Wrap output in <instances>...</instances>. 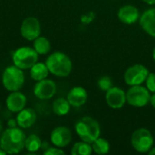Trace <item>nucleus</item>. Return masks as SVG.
<instances>
[{"label":"nucleus","instance_id":"f257e3e1","mask_svg":"<svg viewBox=\"0 0 155 155\" xmlns=\"http://www.w3.org/2000/svg\"><path fill=\"white\" fill-rule=\"evenodd\" d=\"M26 136L22 128L8 127L0 135V148L7 154H16L25 149Z\"/></svg>","mask_w":155,"mask_h":155},{"label":"nucleus","instance_id":"f03ea898","mask_svg":"<svg viewBox=\"0 0 155 155\" xmlns=\"http://www.w3.org/2000/svg\"><path fill=\"white\" fill-rule=\"evenodd\" d=\"M45 64L50 74L58 77L68 76L73 68L70 57L63 52H54L51 54L47 57Z\"/></svg>","mask_w":155,"mask_h":155},{"label":"nucleus","instance_id":"7ed1b4c3","mask_svg":"<svg viewBox=\"0 0 155 155\" xmlns=\"http://www.w3.org/2000/svg\"><path fill=\"white\" fill-rule=\"evenodd\" d=\"M74 128L80 139L89 143H92L94 140H96L101 134L99 123L89 116L83 117L77 121Z\"/></svg>","mask_w":155,"mask_h":155},{"label":"nucleus","instance_id":"20e7f679","mask_svg":"<svg viewBox=\"0 0 155 155\" xmlns=\"http://www.w3.org/2000/svg\"><path fill=\"white\" fill-rule=\"evenodd\" d=\"M2 84L9 92L19 91L25 84L24 70L15 64L7 66L2 74Z\"/></svg>","mask_w":155,"mask_h":155},{"label":"nucleus","instance_id":"39448f33","mask_svg":"<svg viewBox=\"0 0 155 155\" xmlns=\"http://www.w3.org/2000/svg\"><path fill=\"white\" fill-rule=\"evenodd\" d=\"M38 54L33 47L22 46L17 48L12 55L13 64L22 70L30 69L38 60Z\"/></svg>","mask_w":155,"mask_h":155},{"label":"nucleus","instance_id":"423d86ee","mask_svg":"<svg viewBox=\"0 0 155 155\" xmlns=\"http://www.w3.org/2000/svg\"><path fill=\"white\" fill-rule=\"evenodd\" d=\"M153 136L147 129L141 128L134 132L131 137V143L134 149L139 153H148L153 146Z\"/></svg>","mask_w":155,"mask_h":155},{"label":"nucleus","instance_id":"0eeeda50","mask_svg":"<svg viewBox=\"0 0 155 155\" xmlns=\"http://www.w3.org/2000/svg\"><path fill=\"white\" fill-rule=\"evenodd\" d=\"M151 95L147 88L139 85H133L126 93L127 103L134 107H143L150 102Z\"/></svg>","mask_w":155,"mask_h":155},{"label":"nucleus","instance_id":"6e6552de","mask_svg":"<svg viewBox=\"0 0 155 155\" xmlns=\"http://www.w3.org/2000/svg\"><path fill=\"white\" fill-rule=\"evenodd\" d=\"M149 74L148 69L143 64H134L130 66L124 73V79L128 85H139L145 82Z\"/></svg>","mask_w":155,"mask_h":155},{"label":"nucleus","instance_id":"1a4fd4ad","mask_svg":"<svg viewBox=\"0 0 155 155\" xmlns=\"http://www.w3.org/2000/svg\"><path fill=\"white\" fill-rule=\"evenodd\" d=\"M20 34L25 39L34 41L41 34V25L39 20L35 16H28L24 19L21 24Z\"/></svg>","mask_w":155,"mask_h":155},{"label":"nucleus","instance_id":"9d476101","mask_svg":"<svg viewBox=\"0 0 155 155\" xmlns=\"http://www.w3.org/2000/svg\"><path fill=\"white\" fill-rule=\"evenodd\" d=\"M34 94L40 100H48L56 93V84L51 79H43L36 82L33 89Z\"/></svg>","mask_w":155,"mask_h":155},{"label":"nucleus","instance_id":"9b49d317","mask_svg":"<svg viewBox=\"0 0 155 155\" xmlns=\"http://www.w3.org/2000/svg\"><path fill=\"white\" fill-rule=\"evenodd\" d=\"M72 137L73 136L70 129L65 126H57L52 131L50 134L51 143L54 146L59 148H64L67 146L71 143Z\"/></svg>","mask_w":155,"mask_h":155},{"label":"nucleus","instance_id":"f8f14e48","mask_svg":"<svg viewBox=\"0 0 155 155\" xmlns=\"http://www.w3.org/2000/svg\"><path fill=\"white\" fill-rule=\"evenodd\" d=\"M105 100L111 108L120 109L125 104L126 94L119 87H111L108 91H106Z\"/></svg>","mask_w":155,"mask_h":155},{"label":"nucleus","instance_id":"ddd939ff","mask_svg":"<svg viewBox=\"0 0 155 155\" xmlns=\"http://www.w3.org/2000/svg\"><path fill=\"white\" fill-rule=\"evenodd\" d=\"M27 103L26 96L20 91L10 92V94L6 97L5 104L7 109L14 114H17L23 110Z\"/></svg>","mask_w":155,"mask_h":155},{"label":"nucleus","instance_id":"4468645a","mask_svg":"<svg viewBox=\"0 0 155 155\" xmlns=\"http://www.w3.org/2000/svg\"><path fill=\"white\" fill-rule=\"evenodd\" d=\"M15 119H16L18 127L22 129H27L35 124L37 115L34 109L25 107L23 110L17 113Z\"/></svg>","mask_w":155,"mask_h":155},{"label":"nucleus","instance_id":"2eb2a0df","mask_svg":"<svg viewBox=\"0 0 155 155\" xmlns=\"http://www.w3.org/2000/svg\"><path fill=\"white\" fill-rule=\"evenodd\" d=\"M67 100L70 103L71 106H83L87 101V92L84 87L75 86L69 91L67 94Z\"/></svg>","mask_w":155,"mask_h":155},{"label":"nucleus","instance_id":"dca6fc26","mask_svg":"<svg viewBox=\"0 0 155 155\" xmlns=\"http://www.w3.org/2000/svg\"><path fill=\"white\" fill-rule=\"evenodd\" d=\"M117 15L119 20L126 25H131L135 23L140 17L139 10L134 5H124L121 7Z\"/></svg>","mask_w":155,"mask_h":155},{"label":"nucleus","instance_id":"f3484780","mask_svg":"<svg viewBox=\"0 0 155 155\" xmlns=\"http://www.w3.org/2000/svg\"><path fill=\"white\" fill-rule=\"evenodd\" d=\"M140 25L143 31L155 37V7L146 10L140 18Z\"/></svg>","mask_w":155,"mask_h":155},{"label":"nucleus","instance_id":"a211bd4d","mask_svg":"<svg viewBox=\"0 0 155 155\" xmlns=\"http://www.w3.org/2000/svg\"><path fill=\"white\" fill-rule=\"evenodd\" d=\"M29 70H30L29 73H30L31 78L36 82L47 78V76L50 73L45 63L44 64V63H40V62H36Z\"/></svg>","mask_w":155,"mask_h":155},{"label":"nucleus","instance_id":"6ab92c4d","mask_svg":"<svg viewBox=\"0 0 155 155\" xmlns=\"http://www.w3.org/2000/svg\"><path fill=\"white\" fill-rule=\"evenodd\" d=\"M33 48L36 51L38 54L45 55L50 52L51 43L46 37L39 35L33 41Z\"/></svg>","mask_w":155,"mask_h":155},{"label":"nucleus","instance_id":"aec40b11","mask_svg":"<svg viewBox=\"0 0 155 155\" xmlns=\"http://www.w3.org/2000/svg\"><path fill=\"white\" fill-rule=\"evenodd\" d=\"M71 104L67 99L57 98L53 103V112L58 116H64L70 111Z\"/></svg>","mask_w":155,"mask_h":155},{"label":"nucleus","instance_id":"412c9836","mask_svg":"<svg viewBox=\"0 0 155 155\" xmlns=\"http://www.w3.org/2000/svg\"><path fill=\"white\" fill-rule=\"evenodd\" d=\"M42 140L40 137L36 134H30L29 136L26 137L25 139V148L29 152V153H36L42 148Z\"/></svg>","mask_w":155,"mask_h":155},{"label":"nucleus","instance_id":"4be33fe9","mask_svg":"<svg viewBox=\"0 0 155 155\" xmlns=\"http://www.w3.org/2000/svg\"><path fill=\"white\" fill-rule=\"evenodd\" d=\"M92 148L93 151L97 154H106L110 151V143L107 140L98 137L92 143Z\"/></svg>","mask_w":155,"mask_h":155},{"label":"nucleus","instance_id":"5701e85b","mask_svg":"<svg viewBox=\"0 0 155 155\" xmlns=\"http://www.w3.org/2000/svg\"><path fill=\"white\" fill-rule=\"evenodd\" d=\"M93 152L91 143L86 142H78L75 143L71 150L72 155H90Z\"/></svg>","mask_w":155,"mask_h":155},{"label":"nucleus","instance_id":"b1692460","mask_svg":"<svg viewBox=\"0 0 155 155\" xmlns=\"http://www.w3.org/2000/svg\"><path fill=\"white\" fill-rule=\"evenodd\" d=\"M98 86L102 91H108L111 87H113V81L112 79L107 76V75H104L102 76L99 81H98Z\"/></svg>","mask_w":155,"mask_h":155},{"label":"nucleus","instance_id":"393cba45","mask_svg":"<svg viewBox=\"0 0 155 155\" xmlns=\"http://www.w3.org/2000/svg\"><path fill=\"white\" fill-rule=\"evenodd\" d=\"M146 87L149 91L155 93V74L154 73H149L146 80Z\"/></svg>","mask_w":155,"mask_h":155},{"label":"nucleus","instance_id":"a878e982","mask_svg":"<svg viewBox=\"0 0 155 155\" xmlns=\"http://www.w3.org/2000/svg\"><path fill=\"white\" fill-rule=\"evenodd\" d=\"M43 153L45 155H64V152L59 148V147H47L44 152Z\"/></svg>","mask_w":155,"mask_h":155},{"label":"nucleus","instance_id":"bb28decb","mask_svg":"<svg viewBox=\"0 0 155 155\" xmlns=\"http://www.w3.org/2000/svg\"><path fill=\"white\" fill-rule=\"evenodd\" d=\"M7 125H8V127H16V126H18L17 125V122H16V119H10L8 122H7Z\"/></svg>","mask_w":155,"mask_h":155},{"label":"nucleus","instance_id":"cd10ccee","mask_svg":"<svg viewBox=\"0 0 155 155\" xmlns=\"http://www.w3.org/2000/svg\"><path fill=\"white\" fill-rule=\"evenodd\" d=\"M150 102H151V104H152V105L155 108V93L153 95H152L151 96V99H150Z\"/></svg>","mask_w":155,"mask_h":155},{"label":"nucleus","instance_id":"c85d7f7f","mask_svg":"<svg viewBox=\"0 0 155 155\" xmlns=\"http://www.w3.org/2000/svg\"><path fill=\"white\" fill-rule=\"evenodd\" d=\"M143 1L149 5H154L155 4V0H143Z\"/></svg>","mask_w":155,"mask_h":155},{"label":"nucleus","instance_id":"c756f323","mask_svg":"<svg viewBox=\"0 0 155 155\" xmlns=\"http://www.w3.org/2000/svg\"><path fill=\"white\" fill-rule=\"evenodd\" d=\"M148 153L150 155H155V147L152 148V149L148 152Z\"/></svg>","mask_w":155,"mask_h":155},{"label":"nucleus","instance_id":"7c9ffc66","mask_svg":"<svg viewBox=\"0 0 155 155\" xmlns=\"http://www.w3.org/2000/svg\"><path fill=\"white\" fill-rule=\"evenodd\" d=\"M5 154H7L2 148H0V155H5Z\"/></svg>","mask_w":155,"mask_h":155},{"label":"nucleus","instance_id":"2f4dec72","mask_svg":"<svg viewBox=\"0 0 155 155\" xmlns=\"http://www.w3.org/2000/svg\"><path fill=\"white\" fill-rule=\"evenodd\" d=\"M2 130H3V126H2V124H1V122H0V135H1V134H2Z\"/></svg>","mask_w":155,"mask_h":155},{"label":"nucleus","instance_id":"473e14b6","mask_svg":"<svg viewBox=\"0 0 155 155\" xmlns=\"http://www.w3.org/2000/svg\"><path fill=\"white\" fill-rule=\"evenodd\" d=\"M153 60L155 61V47L154 49H153Z\"/></svg>","mask_w":155,"mask_h":155},{"label":"nucleus","instance_id":"72a5a7b5","mask_svg":"<svg viewBox=\"0 0 155 155\" xmlns=\"http://www.w3.org/2000/svg\"><path fill=\"white\" fill-rule=\"evenodd\" d=\"M0 109H1V104H0Z\"/></svg>","mask_w":155,"mask_h":155}]
</instances>
